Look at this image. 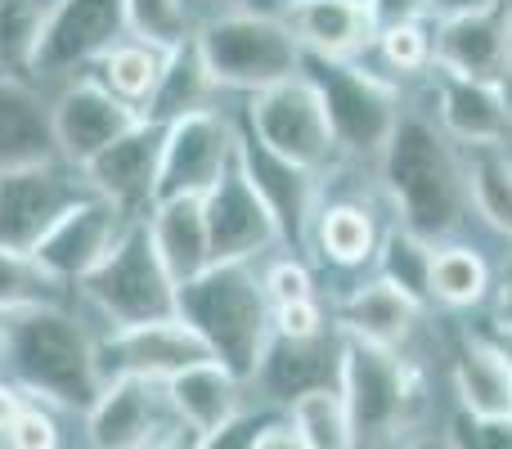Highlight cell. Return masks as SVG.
I'll use <instances>...</instances> for the list:
<instances>
[{
	"instance_id": "cell-1",
	"label": "cell",
	"mask_w": 512,
	"mask_h": 449,
	"mask_svg": "<svg viewBox=\"0 0 512 449\" xmlns=\"http://www.w3.org/2000/svg\"><path fill=\"white\" fill-rule=\"evenodd\" d=\"M99 337L72 306H41L9 319V342L0 360V378L23 387L32 400L81 418L104 391L99 378Z\"/></svg>"
},
{
	"instance_id": "cell-2",
	"label": "cell",
	"mask_w": 512,
	"mask_h": 449,
	"mask_svg": "<svg viewBox=\"0 0 512 449\" xmlns=\"http://www.w3.org/2000/svg\"><path fill=\"white\" fill-rule=\"evenodd\" d=\"M382 189L400 212V225L423 238H445L463 225L468 212V176L450 135L423 117H400L387 149L378 153Z\"/></svg>"
},
{
	"instance_id": "cell-3",
	"label": "cell",
	"mask_w": 512,
	"mask_h": 449,
	"mask_svg": "<svg viewBox=\"0 0 512 449\" xmlns=\"http://www.w3.org/2000/svg\"><path fill=\"white\" fill-rule=\"evenodd\" d=\"M176 315L194 324L216 364H225L243 387H252L265 346L274 337L270 297H265V283L252 270V261H216L198 279L180 283Z\"/></svg>"
},
{
	"instance_id": "cell-4",
	"label": "cell",
	"mask_w": 512,
	"mask_h": 449,
	"mask_svg": "<svg viewBox=\"0 0 512 449\" xmlns=\"http://www.w3.org/2000/svg\"><path fill=\"white\" fill-rule=\"evenodd\" d=\"M337 391L355 427V449H400L423 414V373L391 346L337 333Z\"/></svg>"
},
{
	"instance_id": "cell-5",
	"label": "cell",
	"mask_w": 512,
	"mask_h": 449,
	"mask_svg": "<svg viewBox=\"0 0 512 449\" xmlns=\"http://www.w3.org/2000/svg\"><path fill=\"white\" fill-rule=\"evenodd\" d=\"M194 45L212 72L216 90H239V95H256V90L297 77L301 59H306L301 41L279 14H261L248 5L212 14L194 32Z\"/></svg>"
},
{
	"instance_id": "cell-6",
	"label": "cell",
	"mask_w": 512,
	"mask_h": 449,
	"mask_svg": "<svg viewBox=\"0 0 512 449\" xmlns=\"http://www.w3.org/2000/svg\"><path fill=\"white\" fill-rule=\"evenodd\" d=\"M180 283L167 274L158 247L149 238V225L131 221L117 247L77 283V301L108 328H135L153 319L176 315Z\"/></svg>"
},
{
	"instance_id": "cell-7",
	"label": "cell",
	"mask_w": 512,
	"mask_h": 449,
	"mask_svg": "<svg viewBox=\"0 0 512 449\" xmlns=\"http://www.w3.org/2000/svg\"><path fill=\"white\" fill-rule=\"evenodd\" d=\"M301 72L310 77V86L324 99L328 126L342 153H373L378 158L387 149L391 131L405 113H400V90L387 77L360 68L351 59H315L306 54Z\"/></svg>"
},
{
	"instance_id": "cell-8",
	"label": "cell",
	"mask_w": 512,
	"mask_h": 449,
	"mask_svg": "<svg viewBox=\"0 0 512 449\" xmlns=\"http://www.w3.org/2000/svg\"><path fill=\"white\" fill-rule=\"evenodd\" d=\"M243 126H248L270 153L315 171V176L333 167L337 153H342L333 140V126H328L324 99H319V90L310 86L306 72H297V77L279 81V86H270V90L248 95Z\"/></svg>"
},
{
	"instance_id": "cell-9",
	"label": "cell",
	"mask_w": 512,
	"mask_h": 449,
	"mask_svg": "<svg viewBox=\"0 0 512 449\" xmlns=\"http://www.w3.org/2000/svg\"><path fill=\"white\" fill-rule=\"evenodd\" d=\"M86 194H95L86 171L63 158H41L0 171V247L36 252V243Z\"/></svg>"
},
{
	"instance_id": "cell-10",
	"label": "cell",
	"mask_w": 512,
	"mask_h": 449,
	"mask_svg": "<svg viewBox=\"0 0 512 449\" xmlns=\"http://www.w3.org/2000/svg\"><path fill=\"white\" fill-rule=\"evenodd\" d=\"M126 36V0H54L36 54V86L86 77Z\"/></svg>"
},
{
	"instance_id": "cell-11",
	"label": "cell",
	"mask_w": 512,
	"mask_h": 449,
	"mask_svg": "<svg viewBox=\"0 0 512 449\" xmlns=\"http://www.w3.org/2000/svg\"><path fill=\"white\" fill-rule=\"evenodd\" d=\"M140 122H144L140 108L122 104V99L99 86L90 72L54 86V95H50L54 153H59L63 162H72V167H90L108 144H117Z\"/></svg>"
},
{
	"instance_id": "cell-12",
	"label": "cell",
	"mask_w": 512,
	"mask_h": 449,
	"mask_svg": "<svg viewBox=\"0 0 512 449\" xmlns=\"http://www.w3.org/2000/svg\"><path fill=\"white\" fill-rule=\"evenodd\" d=\"M95 355H99V378L104 382H113V378L171 382L176 373L212 360L207 342L180 315L135 324V328H108V333H99Z\"/></svg>"
},
{
	"instance_id": "cell-13",
	"label": "cell",
	"mask_w": 512,
	"mask_h": 449,
	"mask_svg": "<svg viewBox=\"0 0 512 449\" xmlns=\"http://www.w3.org/2000/svg\"><path fill=\"white\" fill-rule=\"evenodd\" d=\"M234 149H239V131L216 108L167 122V131H162L158 203L162 198H203L230 171Z\"/></svg>"
},
{
	"instance_id": "cell-14",
	"label": "cell",
	"mask_w": 512,
	"mask_h": 449,
	"mask_svg": "<svg viewBox=\"0 0 512 449\" xmlns=\"http://www.w3.org/2000/svg\"><path fill=\"white\" fill-rule=\"evenodd\" d=\"M432 63L445 72H459L472 81L504 86L512 81V18L504 0H481V5L441 14L432 36Z\"/></svg>"
},
{
	"instance_id": "cell-15",
	"label": "cell",
	"mask_w": 512,
	"mask_h": 449,
	"mask_svg": "<svg viewBox=\"0 0 512 449\" xmlns=\"http://www.w3.org/2000/svg\"><path fill=\"white\" fill-rule=\"evenodd\" d=\"M180 427L162 382L113 378L81 414V441L86 449H149L158 436Z\"/></svg>"
},
{
	"instance_id": "cell-16",
	"label": "cell",
	"mask_w": 512,
	"mask_h": 449,
	"mask_svg": "<svg viewBox=\"0 0 512 449\" xmlns=\"http://www.w3.org/2000/svg\"><path fill=\"white\" fill-rule=\"evenodd\" d=\"M203 216L216 261H261L274 243H283L274 212L256 194L248 171L239 167V153H234L230 171L203 194Z\"/></svg>"
},
{
	"instance_id": "cell-17",
	"label": "cell",
	"mask_w": 512,
	"mask_h": 449,
	"mask_svg": "<svg viewBox=\"0 0 512 449\" xmlns=\"http://www.w3.org/2000/svg\"><path fill=\"white\" fill-rule=\"evenodd\" d=\"M162 122L144 117L135 131H126L117 144H108L86 171L90 189L108 203H117L131 221H144L158 203V167H162Z\"/></svg>"
},
{
	"instance_id": "cell-18",
	"label": "cell",
	"mask_w": 512,
	"mask_h": 449,
	"mask_svg": "<svg viewBox=\"0 0 512 449\" xmlns=\"http://www.w3.org/2000/svg\"><path fill=\"white\" fill-rule=\"evenodd\" d=\"M239 167L248 171V180L256 185V194L265 198V207L274 212L279 221V234L288 247H306L310 243V225H315V212H319V185H315V171L297 167V162L279 158L270 153L261 140L243 126L239 131Z\"/></svg>"
},
{
	"instance_id": "cell-19",
	"label": "cell",
	"mask_w": 512,
	"mask_h": 449,
	"mask_svg": "<svg viewBox=\"0 0 512 449\" xmlns=\"http://www.w3.org/2000/svg\"><path fill=\"white\" fill-rule=\"evenodd\" d=\"M126 225H131V216H126L117 203H108V198H99V194H86L77 207H68V216H63L41 243H36V261H41L50 274H59L63 283L77 288V283L117 247V238L126 234Z\"/></svg>"
},
{
	"instance_id": "cell-20",
	"label": "cell",
	"mask_w": 512,
	"mask_h": 449,
	"mask_svg": "<svg viewBox=\"0 0 512 449\" xmlns=\"http://www.w3.org/2000/svg\"><path fill=\"white\" fill-rule=\"evenodd\" d=\"M436 113H441L445 135L468 149H499L512 135L508 90L445 68H436Z\"/></svg>"
},
{
	"instance_id": "cell-21",
	"label": "cell",
	"mask_w": 512,
	"mask_h": 449,
	"mask_svg": "<svg viewBox=\"0 0 512 449\" xmlns=\"http://www.w3.org/2000/svg\"><path fill=\"white\" fill-rule=\"evenodd\" d=\"M279 18L315 59H355L378 36L369 9L351 0H288Z\"/></svg>"
},
{
	"instance_id": "cell-22",
	"label": "cell",
	"mask_w": 512,
	"mask_h": 449,
	"mask_svg": "<svg viewBox=\"0 0 512 449\" xmlns=\"http://www.w3.org/2000/svg\"><path fill=\"white\" fill-rule=\"evenodd\" d=\"M252 387L265 396V405H279V409H288L292 400L315 387H337V342L328 346V333L310 337V342L270 337Z\"/></svg>"
},
{
	"instance_id": "cell-23",
	"label": "cell",
	"mask_w": 512,
	"mask_h": 449,
	"mask_svg": "<svg viewBox=\"0 0 512 449\" xmlns=\"http://www.w3.org/2000/svg\"><path fill=\"white\" fill-rule=\"evenodd\" d=\"M149 238L158 247L162 265L176 283L198 279L203 270H212V238H207V216H203V198H162L153 203V212L144 216Z\"/></svg>"
},
{
	"instance_id": "cell-24",
	"label": "cell",
	"mask_w": 512,
	"mask_h": 449,
	"mask_svg": "<svg viewBox=\"0 0 512 449\" xmlns=\"http://www.w3.org/2000/svg\"><path fill=\"white\" fill-rule=\"evenodd\" d=\"M162 387H167L171 414L198 436L221 432L225 423H234V418L243 414V391H248L225 364H216V360L194 364V369L176 373V378L162 382Z\"/></svg>"
},
{
	"instance_id": "cell-25",
	"label": "cell",
	"mask_w": 512,
	"mask_h": 449,
	"mask_svg": "<svg viewBox=\"0 0 512 449\" xmlns=\"http://www.w3.org/2000/svg\"><path fill=\"white\" fill-rule=\"evenodd\" d=\"M41 158H59L50 131V95H41L36 81L0 77V171Z\"/></svg>"
},
{
	"instance_id": "cell-26",
	"label": "cell",
	"mask_w": 512,
	"mask_h": 449,
	"mask_svg": "<svg viewBox=\"0 0 512 449\" xmlns=\"http://www.w3.org/2000/svg\"><path fill=\"white\" fill-rule=\"evenodd\" d=\"M418 310L423 306L409 301L400 288H391L387 279H369V283H360V288H351L342 297V306H337V333L400 351V342L409 337Z\"/></svg>"
},
{
	"instance_id": "cell-27",
	"label": "cell",
	"mask_w": 512,
	"mask_h": 449,
	"mask_svg": "<svg viewBox=\"0 0 512 449\" xmlns=\"http://www.w3.org/2000/svg\"><path fill=\"white\" fill-rule=\"evenodd\" d=\"M454 396L463 418H512V364L486 337H463L454 355Z\"/></svg>"
},
{
	"instance_id": "cell-28",
	"label": "cell",
	"mask_w": 512,
	"mask_h": 449,
	"mask_svg": "<svg viewBox=\"0 0 512 449\" xmlns=\"http://www.w3.org/2000/svg\"><path fill=\"white\" fill-rule=\"evenodd\" d=\"M216 95H221V90H216L198 45L185 41L167 54V68H162L153 99L144 104V117L167 126V122H180V117H189V113H207Z\"/></svg>"
},
{
	"instance_id": "cell-29",
	"label": "cell",
	"mask_w": 512,
	"mask_h": 449,
	"mask_svg": "<svg viewBox=\"0 0 512 449\" xmlns=\"http://www.w3.org/2000/svg\"><path fill=\"white\" fill-rule=\"evenodd\" d=\"M167 54L171 50H158V45L140 41V36H122V41L90 68V77H95L104 90H113L122 104H131L144 113V104H149L153 90H158L162 68H167Z\"/></svg>"
},
{
	"instance_id": "cell-30",
	"label": "cell",
	"mask_w": 512,
	"mask_h": 449,
	"mask_svg": "<svg viewBox=\"0 0 512 449\" xmlns=\"http://www.w3.org/2000/svg\"><path fill=\"white\" fill-rule=\"evenodd\" d=\"M72 301H77V288L45 270L36 252L0 247V310L5 315H23V310L41 306H72Z\"/></svg>"
},
{
	"instance_id": "cell-31",
	"label": "cell",
	"mask_w": 512,
	"mask_h": 449,
	"mask_svg": "<svg viewBox=\"0 0 512 449\" xmlns=\"http://www.w3.org/2000/svg\"><path fill=\"white\" fill-rule=\"evenodd\" d=\"M310 238H315L319 256L342 270H355V265H369L378 256V229H373V216L355 203H328L315 212V225H310Z\"/></svg>"
},
{
	"instance_id": "cell-32",
	"label": "cell",
	"mask_w": 512,
	"mask_h": 449,
	"mask_svg": "<svg viewBox=\"0 0 512 449\" xmlns=\"http://www.w3.org/2000/svg\"><path fill=\"white\" fill-rule=\"evenodd\" d=\"M54 0H0V77L36 81V54Z\"/></svg>"
},
{
	"instance_id": "cell-33",
	"label": "cell",
	"mask_w": 512,
	"mask_h": 449,
	"mask_svg": "<svg viewBox=\"0 0 512 449\" xmlns=\"http://www.w3.org/2000/svg\"><path fill=\"white\" fill-rule=\"evenodd\" d=\"M432 252L436 243L423 234H414V229L396 225L387 229V234L378 238V279H387L391 288H400L409 301H418V306H427L432 301Z\"/></svg>"
},
{
	"instance_id": "cell-34",
	"label": "cell",
	"mask_w": 512,
	"mask_h": 449,
	"mask_svg": "<svg viewBox=\"0 0 512 449\" xmlns=\"http://www.w3.org/2000/svg\"><path fill=\"white\" fill-rule=\"evenodd\" d=\"M283 414L301 432L306 449H355V427H351V414H346V400L337 387L306 391Z\"/></svg>"
},
{
	"instance_id": "cell-35",
	"label": "cell",
	"mask_w": 512,
	"mask_h": 449,
	"mask_svg": "<svg viewBox=\"0 0 512 449\" xmlns=\"http://www.w3.org/2000/svg\"><path fill=\"white\" fill-rule=\"evenodd\" d=\"M463 176H468V203L481 212V221L512 243V158L499 149H472Z\"/></svg>"
},
{
	"instance_id": "cell-36",
	"label": "cell",
	"mask_w": 512,
	"mask_h": 449,
	"mask_svg": "<svg viewBox=\"0 0 512 449\" xmlns=\"http://www.w3.org/2000/svg\"><path fill=\"white\" fill-rule=\"evenodd\" d=\"M490 297V265L472 247H436L432 252V301L450 310H472Z\"/></svg>"
},
{
	"instance_id": "cell-37",
	"label": "cell",
	"mask_w": 512,
	"mask_h": 449,
	"mask_svg": "<svg viewBox=\"0 0 512 449\" xmlns=\"http://www.w3.org/2000/svg\"><path fill=\"white\" fill-rule=\"evenodd\" d=\"M198 23L189 14V0H126V36L158 45V50H176V45L194 41Z\"/></svg>"
},
{
	"instance_id": "cell-38",
	"label": "cell",
	"mask_w": 512,
	"mask_h": 449,
	"mask_svg": "<svg viewBox=\"0 0 512 449\" xmlns=\"http://www.w3.org/2000/svg\"><path fill=\"white\" fill-rule=\"evenodd\" d=\"M378 45L382 63L391 72H423L432 63V36L423 32V23H391V27H378L373 36Z\"/></svg>"
},
{
	"instance_id": "cell-39",
	"label": "cell",
	"mask_w": 512,
	"mask_h": 449,
	"mask_svg": "<svg viewBox=\"0 0 512 449\" xmlns=\"http://www.w3.org/2000/svg\"><path fill=\"white\" fill-rule=\"evenodd\" d=\"M9 449H63V409L45 405V400H27L23 414L5 432Z\"/></svg>"
},
{
	"instance_id": "cell-40",
	"label": "cell",
	"mask_w": 512,
	"mask_h": 449,
	"mask_svg": "<svg viewBox=\"0 0 512 449\" xmlns=\"http://www.w3.org/2000/svg\"><path fill=\"white\" fill-rule=\"evenodd\" d=\"M270 328H274V337H288V342H310V337L328 333V315L319 306V297L288 301V306L270 310Z\"/></svg>"
},
{
	"instance_id": "cell-41",
	"label": "cell",
	"mask_w": 512,
	"mask_h": 449,
	"mask_svg": "<svg viewBox=\"0 0 512 449\" xmlns=\"http://www.w3.org/2000/svg\"><path fill=\"white\" fill-rule=\"evenodd\" d=\"M261 283H265V297H270V310L274 306H288V301L315 297V279H310V270L297 261V256H283V261H274L270 270L261 274Z\"/></svg>"
},
{
	"instance_id": "cell-42",
	"label": "cell",
	"mask_w": 512,
	"mask_h": 449,
	"mask_svg": "<svg viewBox=\"0 0 512 449\" xmlns=\"http://www.w3.org/2000/svg\"><path fill=\"white\" fill-rule=\"evenodd\" d=\"M454 449H512V418H463Z\"/></svg>"
},
{
	"instance_id": "cell-43",
	"label": "cell",
	"mask_w": 512,
	"mask_h": 449,
	"mask_svg": "<svg viewBox=\"0 0 512 449\" xmlns=\"http://www.w3.org/2000/svg\"><path fill=\"white\" fill-rule=\"evenodd\" d=\"M261 423H265V414H248V409H243V414L234 418V423H225L221 432L198 436V449H252Z\"/></svg>"
},
{
	"instance_id": "cell-44",
	"label": "cell",
	"mask_w": 512,
	"mask_h": 449,
	"mask_svg": "<svg viewBox=\"0 0 512 449\" xmlns=\"http://www.w3.org/2000/svg\"><path fill=\"white\" fill-rule=\"evenodd\" d=\"M369 18L373 27H391V23H418L423 14H432V0H369Z\"/></svg>"
},
{
	"instance_id": "cell-45",
	"label": "cell",
	"mask_w": 512,
	"mask_h": 449,
	"mask_svg": "<svg viewBox=\"0 0 512 449\" xmlns=\"http://www.w3.org/2000/svg\"><path fill=\"white\" fill-rule=\"evenodd\" d=\"M252 449H306V441H301V432L288 423V414L283 418L265 414V423H261V432H256Z\"/></svg>"
},
{
	"instance_id": "cell-46",
	"label": "cell",
	"mask_w": 512,
	"mask_h": 449,
	"mask_svg": "<svg viewBox=\"0 0 512 449\" xmlns=\"http://www.w3.org/2000/svg\"><path fill=\"white\" fill-rule=\"evenodd\" d=\"M495 319L512 324V252L499 265V283H495Z\"/></svg>"
},
{
	"instance_id": "cell-47",
	"label": "cell",
	"mask_w": 512,
	"mask_h": 449,
	"mask_svg": "<svg viewBox=\"0 0 512 449\" xmlns=\"http://www.w3.org/2000/svg\"><path fill=\"white\" fill-rule=\"evenodd\" d=\"M149 449H198V432H189V427L180 423V427H171L167 436H158Z\"/></svg>"
},
{
	"instance_id": "cell-48",
	"label": "cell",
	"mask_w": 512,
	"mask_h": 449,
	"mask_svg": "<svg viewBox=\"0 0 512 449\" xmlns=\"http://www.w3.org/2000/svg\"><path fill=\"white\" fill-rule=\"evenodd\" d=\"M481 337H486V342L495 346V351L512 364V324H504V319H495V324H490V333H481Z\"/></svg>"
},
{
	"instance_id": "cell-49",
	"label": "cell",
	"mask_w": 512,
	"mask_h": 449,
	"mask_svg": "<svg viewBox=\"0 0 512 449\" xmlns=\"http://www.w3.org/2000/svg\"><path fill=\"white\" fill-rule=\"evenodd\" d=\"M400 449H454L450 436H409Z\"/></svg>"
},
{
	"instance_id": "cell-50",
	"label": "cell",
	"mask_w": 512,
	"mask_h": 449,
	"mask_svg": "<svg viewBox=\"0 0 512 449\" xmlns=\"http://www.w3.org/2000/svg\"><path fill=\"white\" fill-rule=\"evenodd\" d=\"M468 5H481V0H432L436 14H454V9H468Z\"/></svg>"
},
{
	"instance_id": "cell-51",
	"label": "cell",
	"mask_w": 512,
	"mask_h": 449,
	"mask_svg": "<svg viewBox=\"0 0 512 449\" xmlns=\"http://www.w3.org/2000/svg\"><path fill=\"white\" fill-rule=\"evenodd\" d=\"M9 319H14V315H5V310H0V360H5V342H9Z\"/></svg>"
},
{
	"instance_id": "cell-52",
	"label": "cell",
	"mask_w": 512,
	"mask_h": 449,
	"mask_svg": "<svg viewBox=\"0 0 512 449\" xmlns=\"http://www.w3.org/2000/svg\"><path fill=\"white\" fill-rule=\"evenodd\" d=\"M504 9H508V18H512V0H504Z\"/></svg>"
},
{
	"instance_id": "cell-53",
	"label": "cell",
	"mask_w": 512,
	"mask_h": 449,
	"mask_svg": "<svg viewBox=\"0 0 512 449\" xmlns=\"http://www.w3.org/2000/svg\"><path fill=\"white\" fill-rule=\"evenodd\" d=\"M351 5H369V0H351Z\"/></svg>"
},
{
	"instance_id": "cell-54",
	"label": "cell",
	"mask_w": 512,
	"mask_h": 449,
	"mask_svg": "<svg viewBox=\"0 0 512 449\" xmlns=\"http://www.w3.org/2000/svg\"><path fill=\"white\" fill-rule=\"evenodd\" d=\"M239 5H243V0H239Z\"/></svg>"
}]
</instances>
